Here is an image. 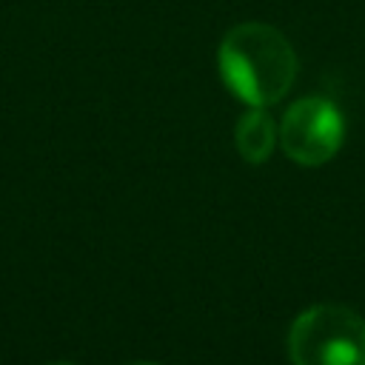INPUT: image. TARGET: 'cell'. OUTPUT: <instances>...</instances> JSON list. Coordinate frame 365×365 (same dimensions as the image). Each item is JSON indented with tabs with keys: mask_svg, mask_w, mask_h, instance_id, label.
<instances>
[{
	"mask_svg": "<svg viewBox=\"0 0 365 365\" xmlns=\"http://www.w3.org/2000/svg\"><path fill=\"white\" fill-rule=\"evenodd\" d=\"M222 83L248 106L279 103L297 77V51L268 23H240L225 31L217 48Z\"/></svg>",
	"mask_w": 365,
	"mask_h": 365,
	"instance_id": "6da1fadb",
	"label": "cell"
},
{
	"mask_svg": "<svg viewBox=\"0 0 365 365\" xmlns=\"http://www.w3.org/2000/svg\"><path fill=\"white\" fill-rule=\"evenodd\" d=\"M345 140V120L339 108L325 97H302L297 100L279 125L282 151L299 165H322L328 163Z\"/></svg>",
	"mask_w": 365,
	"mask_h": 365,
	"instance_id": "3957f363",
	"label": "cell"
},
{
	"mask_svg": "<svg viewBox=\"0 0 365 365\" xmlns=\"http://www.w3.org/2000/svg\"><path fill=\"white\" fill-rule=\"evenodd\" d=\"M291 365H365V319L345 305H311L288 331Z\"/></svg>",
	"mask_w": 365,
	"mask_h": 365,
	"instance_id": "7a4b0ae2",
	"label": "cell"
},
{
	"mask_svg": "<svg viewBox=\"0 0 365 365\" xmlns=\"http://www.w3.org/2000/svg\"><path fill=\"white\" fill-rule=\"evenodd\" d=\"M279 140V128L274 123V117L262 108V106H251L240 123H237V131H234V143H237V151L245 163L251 165H259L271 157L274 145Z\"/></svg>",
	"mask_w": 365,
	"mask_h": 365,
	"instance_id": "277c9868",
	"label": "cell"
},
{
	"mask_svg": "<svg viewBox=\"0 0 365 365\" xmlns=\"http://www.w3.org/2000/svg\"><path fill=\"white\" fill-rule=\"evenodd\" d=\"M134 365H157V362H134Z\"/></svg>",
	"mask_w": 365,
	"mask_h": 365,
	"instance_id": "5b68a950",
	"label": "cell"
},
{
	"mask_svg": "<svg viewBox=\"0 0 365 365\" xmlns=\"http://www.w3.org/2000/svg\"><path fill=\"white\" fill-rule=\"evenodd\" d=\"M51 365H71V362H51Z\"/></svg>",
	"mask_w": 365,
	"mask_h": 365,
	"instance_id": "8992f818",
	"label": "cell"
}]
</instances>
